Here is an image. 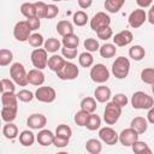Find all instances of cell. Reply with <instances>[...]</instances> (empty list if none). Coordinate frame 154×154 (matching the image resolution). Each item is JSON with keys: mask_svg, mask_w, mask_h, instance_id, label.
Segmentation results:
<instances>
[{"mask_svg": "<svg viewBox=\"0 0 154 154\" xmlns=\"http://www.w3.org/2000/svg\"><path fill=\"white\" fill-rule=\"evenodd\" d=\"M130 102L135 109H149L154 106V99L143 91L134 93Z\"/></svg>", "mask_w": 154, "mask_h": 154, "instance_id": "6da1fadb", "label": "cell"}, {"mask_svg": "<svg viewBox=\"0 0 154 154\" xmlns=\"http://www.w3.org/2000/svg\"><path fill=\"white\" fill-rule=\"evenodd\" d=\"M10 76L12 78V81L20 85V87H25L26 84H29L28 82V72L25 71V67L23 64L20 63H13L10 67Z\"/></svg>", "mask_w": 154, "mask_h": 154, "instance_id": "7a4b0ae2", "label": "cell"}, {"mask_svg": "<svg viewBox=\"0 0 154 154\" xmlns=\"http://www.w3.org/2000/svg\"><path fill=\"white\" fill-rule=\"evenodd\" d=\"M130 72V61L125 57H118L112 64V73L116 78L123 79Z\"/></svg>", "mask_w": 154, "mask_h": 154, "instance_id": "3957f363", "label": "cell"}, {"mask_svg": "<svg viewBox=\"0 0 154 154\" xmlns=\"http://www.w3.org/2000/svg\"><path fill=\"white\" fill-rule=\"evenodd\" d=\"M122 116V108L119 106H117L116 103L107 102L105 111H103V120L107 125H113L118 122V119Z\"/></svg>", "mask_w": 154, "mask_h": 154, "instance_id": "277c9868", "label": "cell"}, {"mask_svg": "<svg viewBox=\"0 0 154 154\" xmlns=\"http://www.w3.org/2000/svg\"><path fill=\"white\" fill-rule=\"evenodd\" d=\"M90 78L95 83H105L109 78V71L103 64H95L90 69Z\"/></svg>", "mask_w": 154, "mask_h": 154, "instance_id": "5b68a950", "label": "cell"}, {"mask_svg": "<svg viewBox=\"0 0 154 154\" xmlns=\"http://www.w3.org/2000/svg\"><path fill=\"white\" fill-rule=\"evenodd\" d=\"M13 36L19 42L29 41V38L31 36V30H30L26 20H19L16 23V25L13 28Z\"/></svg>", "mask_w": 154, "mask_h": 154, "instance_id": "8992f818", "label": "cell"}, {"mask_svg": "<svg viewBox=\"0 0 154 154\" xmlns=\"http://www.w3.org/2000/svg\"><path fill=\"white\" fill-rule=\"evenodd\" d=\"M47 51L45 48H36L31 52V63L35 69L37 70H43L47 64H48V57H47Z\"/></svg>", "mask_w": 154, "mask_h": 154, "instance_id": "52a82bcc", "label": "cell"}, {"mask_svg": "<svg viewBox=\"0 0 154 154\" xmlns=\"http://www.w3.org/2000/svg\"><path fill=\"white\" fill-rule=\"evenodd\" d=\"M79 75V70L77 67L76 64L71 63V61H66L65 66L59 71L57 72V76L58 78L63 79V81H72V79H76Z\"/></svg>", "mask_w": 154, "mask_h": 154, "instance_id": "ba28073f", "label": "cell"}, {"mask_svg": "<svg viewBox=\"0 0 154 154\" xmlns=\"http://www.w3.org/2000/svg\"><path fill=\"white\" fill-rule=\"evenodd\" d=\"M111 24V18L108 14H106L105 12H97L96 14H94V17L90 19V28L97 32L100 30H102L103 28L109 26Z\"/></svg>", "mask_w": 154, "mask_h": 154, "instance_id": "9c48e42d", "label": "cell"}, {"mask_svg": "<svg viewBox=\"0 0 154 154\" xmlns=\"http://www.w3.org/2000/svg\"><path fill=\"white\" fill-rule=\"evenodd\" d=\"M35 97L45 103H51L57 97V91L52 87H38L35 91Z\"/></svg>", "mask_w": 154, "mask_h": 154, "instance_id": "30bf717a", "label": "cell"}, {"mask_svg": "<svg viewBox=\"0 0 154 154\" xmlns=\"http://www.w3.org/2000/svg\"><path fill=\"white\" fill-rule=\"evenodd\" d=\"M99 137L107 146H113L119 141V134H117V131L111 126L101 128L99 130Z\"/></svg>", "mask_w": 154, "mask_h": 154, "instance_id": "8fae6325", "label": "cell"}, {"mask_svg": "<svg viewBox=\"0 0 154 154\" xmlns=\"http://www.w3.org/2000/svg\"><path fill=\"white\" fill-rule=\"evenodd\" d=\"M146 20H147V13L143 8H136L135 11H132L129 14V18H128L129 25L134 29H137V28L142 26Z\"/></svg>", "mask_w": 154, "mask_h": 154, "instance_id": "7c38bea8", "label": "cell"}, {"mask_svg": "<svg viewBox=\"0 0 154 154\" xmlns=\"http://www.w3.org/2000/svg\"><path fill=\"white\" fill-rule=\"evenodd\" d=\"M138 136L140 135L134 129L128 128V129H124L119 134V142L124 147H131L136 141H138Z\"/></svg>", "mask_w": 154, "mask_h": 154, "instance_id": "4fadbf2b", "label": "cell"}, {"mask_svg": "<svg viewBox=\"0 0 154 154\" xmlns=\"http://www.w3.org/2000/svg\"><path fill=\"white\" fill-rule=\"evenodd\" d=\"M47 124V118L41 113H34L28 117L26 125L32 130H42Z\"/></svg>", "mask_w": 154, "mask_h": 154, "instance_id": "5bb4252c", "label": "cell"}, {"mask_svg": "<svg viewBox=\"0 0 154 154\" xmlns=\"http://www.w3.org/2000/svg\"><path fill=\"white\" fill-rule=\"evenodd\" d=\"M132 38H134V35L130 30H123L113 36V43H114V46L124 47V46H128L129 43H131Z\"/></svg>", "mask_w": 154, "mask_h": 154, "instance_id": "9a60e30c", "label": "cell"}, {"mask_svg": "<svg viewBox=\"0 0 154 154\" xmlns=\"http://www.w3.org/2000/svg\"><path fill=\"white\" fill-rule=\"evenodd\" d=\"M112 96V93H111V89L103 84L96 87V89L94 90V99L97 101V102H101V103H105V102H108V100L111 99Z\"/></svg>", "mask_w": 154, "mask_h": 154, "instance_id": "2e32d148", "label": "cell"}, {"mask_svg": "<svg viewBox=\"0 0 154 154\" xmlns=\"http://www.w3.org/2000/svg\"><path fill=\"white\" fill-rule=\"evenodd\" d=\"M28 82L32 85H42L45 83V73L42 72V70L32 69L28 72Z\"/></svg>", "mask_w": 154, "mask_h": 154, "instance_id": "e0dca14e", "label": "cell"}, {"mask_svg": "<svg viewBox=\"0 0 154 154\" xmlns=\"http://www.w3.org/2000/svg\"><path fill=\"white\" fill-rule=\"evenodd\" d=\"M54 137H55V135H53L52 131H49L47 129H42L38 131V134L36 136V141L41 146H51V144H53Z\"/></svg>", "mask_w": 154, "mask_h": 154, "instance_id": "ac0fdd59", "label": "cell"}, {"mask_svg": "<svg viewBox=\"0 0 154 154\" xmlns=\"http://www.w3.org/2000/svg\"><path fill=\"white\" fill-rule=\"evenodd\" d=\"M66 64V60L61 57V55H57V54H53L52 57L48 58V64L47 66L49 67V70L54 71V72H59Z\"/></svg>", "mask_w": 154, "mask_h": 154, "instance_id": "d6986e66", "label": "cell"}, {"mask_svg": "<svg viewBox=\"0 0 154 154\" xmlns=\"http://www.w3.org/2000/svg\"><path fill=\"white\" fill-rule=\"evenodd\" d=\"M130 128L134 129L138 135L144 134L148 129V122L144 117H135L131 123H130Z\"/></svg>", "mask_w": 154, "mask_h": 154, "instance_id": "ffe728a7", "label": "cell"}, {"mask_svg": "<svg viewBox=\"0 0 154 154\" xmlns=\"http://www.w3.org/2000/svg\"><path fill=\"white\" fill-rule=\"evenodd\" d=\"M2 107H18V97L14 93H2L1 94Z\"/></svg>", "mask_w": 154, "mask_h": 154, "instance_id": "44dd1931", "label": "cell"}, {"mask_svg": "<svg viewBox=\"0 0 154 154\" xmlns=\"http://www.w3.org/2000/svg\"><path fill=\"white\" fill-rule=\"evenodd\" d=\"M57 31L63 37L64 36H67L70 34H73V25L69 20H60L57 24Z\"/></svg>", "mask_w": 154, "mask_h": 154, "instance_id": "7402d4cb", "label": "cell"}, {"mask_svg": "<svg viewBox=\"0 0 154 154\" xmlns=\"http://www.w3.org/2000/svg\"><path fill=\"white\" fill-rule=\"evenodd\" d=\"M144 55H146V49L140 45H135L129 48V57L135 61L142 60L144 58Z\"/></svg>", "mask_w": 154, "mask_h": 154, "instance_id": "603a6c76", "label": "cell"}, {"mask_svg": "<svg viewBox=\"0 0 154 154\" xmlns=\"http://www.w3.org/2000/svg\"><path fill=\"white\" fill-rule=\"evenodd\" d=\"M61 43H63V47H65V48L77 49V47L79 45V37L75 34H70V35L63 37Z\"/></svg>", "mask_w": 154, "mask_h": 154, "instance_id": "cb8c5ba5", "label": "cell"}, {"mask_svg": "<svg viewBox=\"0 0 154 154\" xmlns=\"http://www.w3.org/2000/svg\"><path fill=\"white\" fill-rule=\"evenodd\" d=\"M18 107H2L1 108V118L6 123H12L17 117Z\"/></svg>", "mask_w": 154, "mask_h": 154, "instance_id": "d4e9b609", "label": "cell"}, {"mask_svg": "<svg viewBox=\"0 0 154 154\" xmlns=\"http://www.w3.org/2000/svg\"><path fill=\"white\" fill-rule=\"evenodd\" d=\"M85 150L89 154H100L102 150V144L96 138H90L85 142Z\"/></svg>", "mask_w": 154, "mask_h": 154, "instance_id": "484cf974", "label": "cell"}, {"mask_svg": "<svg viewBox=\"0 0 154 154\" xmlns=\"http://www.w3.org/2000/svg\"><path fill=\"white\" fill-rule=\"evenodd\" d=\"M81 109H83V111H85V112H88V113H94L95 111H96V100L94 99V97H90V96H88V97H84V99H82V101H81Z\"/></svg>", "mask_w": 154, "mask_h": 154, "instance_id": "4316f807", "label": "cell"}, {"mask_svg": "<svg viewBox=\"0 0 154 154\" xmlns=\"http://www.w3.org/2000/svg\"><path fill=\"white\" fill-rule=\"evenodd\" d=\"M2 135L7 140H14L18 136V128L13 123H6L2 128Z\"/></svg>", "mask_w": 154, "mask_h": 154, "instance_id": "83f0119b", "label": "cell"}, {"mask_svg": "<svg viewBox=\"0 0 154 154\" xmlns=\"http://www.w3.org/2000/svg\"><path fill=\"white\" fill-rule=\"evenodd\" d=\"M35 135L32 134V131L30 130H23L20 134H19V142L20 144H23L24 147H30L34 144L35 142Z\"/></svg>", "mask_w": 154, "mask_h": 154, "instance_id": "f1b7e54d", "label": "cell"}, {"mask_svg": "<svg viewBox=\"0 0 154 154\" xmlns=\"http://www.w3.org/2000/svg\"><path fill=\"white\" fill-rule=\"evenodd\" d=\"M99 52H100V55H101L102 58L109 59V58H113V57L116 55L117 48H116V46H114L113 43H105V45H102V46L100 47Z\"/></svg>", "mask_w": 154, "mask_h": 154, "instance_id": "f546056e", "label": "cell"}, {"mask_svg": "<svg viewBox=\"0 0 154 154\" xmlns=\"http://www.w3.org/2000/svg\"><path fill=\"white\" fill-rule=\"evenodd\" d=\"M20 12L24 17L28 18H34L36 17V7L34 2H24L20 5Z\"/></svg>", "mask_w": 154, "mask_h": 154, "instance_id": "4dcf8cb0", "label": "cell"}, {"mask_svg": "<svg viewBox=\"0 0 154 154\" xmlns=\"http://www.w3.org/2000/svg\"><path fill=\"white\" fill-rule=\"evenodd\" d=\"M45 49L49 53H55L58 49H61V42L55 37H49L45 41Z\"/></svg>", "mask_w": 154, "mask_h": 154, "instance_id": "1f68e13d", "label": "cell"}, {"mask_svg": "<svg viewBox=\"0 0 154 154\" xmlns=\"http://www.w3.org/2000/svg\"><path fill=\"white\" fill-rule=\"evenodd\" d=\"M124 5V0H106L105 8L109 13H117Z\"/></svg>", "mask_w": 154, "mask_h": 154, "instance_id": "d6a6232c", "label": "cell"}, {"mask_svg": "<svg viewBox=\"0 0 154 154\" xmlns=\"http://www.w3.org/2000/svg\"><path fill=\"white\" fill-rule=\"evenodd\" d=\"M85 126H87V129L90 130V131H95V130L100 129V126H101V118H100L97 114L91 113V114L89 116V118H88V122H87Z\"/></svg>", "mask_w": 154, "mask_h": 154, "instance_id": "836d02e7", "label": "cell"}, {"mask_svg": "<svg viewBox=\"0 0 154 154\" xmlns=\"http://www.w3.org/2000/svg\"><path fill=\"white\" fill-rule=\"evenodd\" d=\"M141 79L146 84H154V67H146L141 71Z\"/></svg>", "mask_w": 154, "mask_h": 154, "instance_id": "e575fe53", "label": "cell"}, {"mask_svg": "<svg viewBox=\"0 0 154 154\" xmlns=\"http://www.w3.org/2000/svg\"><path fill=\"white\" fill-rule=\"evenodd\" d=\"M78 63L82 67H90L94 64V58L89 52H83L78 57Z\"/></svg>", "mask_w": 154, "mask_h": 154, "instance_id": "d590c367", "label": "cell"}, {"mask_svg": "<svg viewBox=\"0 0 154 154\" xmlns=\"http://www.w3.org/2000/svg\"><path fill=\"white\" fill-rule=\"evenodd\" d=\"M13 60V54L10 49L2 48L0 51V66H7L12 63Z\"/></svg>", "mask_w": 154, "mask_h": 154, "instance_id": "8d00e7d4", "label": "cell"}, {"mask_svg": "<svg viewBox=\"0 0 154 154\" xmlns=\"http://www.w3.org/2000/svg\"><path fill=\"white\" fill-rule=\"evenodd\" d=\"M55 136H59V137H64V138H69L72 136V130L69 125L66 124H60L57 126L55 129Z\"/></svg>", "mask_w": 154, "mask_h": 154, "instance_id": "74e56055", "label": "cell"}, {"mask_svg": "<svg viewBox=\"0 0 154 154\" xmlns=\"http://www.w3.org/2000/svg\"><path fill=\"white\" fill-rule=\"evenodd\" d=\"M73 23L77 26H83L88 22V14L84 11H77L73 13Z\"/></svg>", "mask_w": 154, "mask_h": 154, "instance_id": "f35d334b", "label": "cell"}, {"mask_svg": "<svg viewBox=\"0 0 154 154\" xmlns=\"http://www.w3.org/2000/svg\"><path fill=\"white\" fill-rule=\"evenodd\" d=\"M89 116H90V113H88V112H85V111L81 109V111H78V112L75 114L73 120H75V123H76L78 126H85V124H87V122H88Z\"/></svg>", "mask_w": 154, "mask_h": 154, "instance_id": "ab89813d", "label": "cell"}, {"mask_svg": "<svg viewBox=\"0 0 154 154\" xmlns=\"http://www.w3.org/2000/svg\"><path fill=\"white\" fill-rule=\"evenodd\" d=\"M83 45H84V48L87 49V52H89V53H90V52H96V51L100 49L99 41L95 40V38H93V37L85 38L84 42H83Z\"/></svg>", "mask_w": 154, "mask_h": 154, "instance_id": "60d3db41", "label": "cell"}, {"mask_svg": "<svg viewBox=\"0 0 154 154\" xmlns=\"http://www.w3.org/2000/svg\"><path fill=\"white\" fill-rule=\"evenodd\" d=\"M17 97H18V100L22 101V102H30V101H32V99L35 97V94H34L32 91L28 90V89H22V90H19V91L17 93Z\"/></svg>", "mask_w": 154, "mask_h": 154, "instance_id": "b9f144b4", "label": "cell"}, {"mask_svg": "<svg viewBox=\"0 0 154 154\" xmlns=\"http://www.w3.org/2000/svg\"><path fill=\"white\" fill-rule=\"evenodd\" d=\"M35 4V7H36V17L38 19L41 18H46L47 17V8H48V5L42 2V1H37V2H34Z\"/></svg>", "mask_w": 154, "mask_h": 154, "instance_id": "7bdbcfd3", "label": "cell"}, {"mask_svg": "<svg viewBox=\"0 0 154 154\" xmlns=\"http://www.w3.org/2000/svg\"><path fill=\"white\" fill-rule=\"evenodd\" d=\"M0 89H1V94L2 93H14V83L7 78H2L0 82Z\"/></svg>", "mask_w": 154, "mask_h": 154, "instance_id": "ee69618b", "label": "cell"}, {"mask_svg": "<svg viewBox=\"0 0 154 154\" xmlns=\"http://www.w3.org/2000/svg\"><path fill=\"white\" fill-rule=\"evenodd\" d=\"M29 43H30L31 47H35V49H36V48H40L42 45H45L43 36H42L41 34H37V32L31 34V36H30V38H29Z\"/></svg>", "mask_w": 154, "mask_h": 154, "instance_id": "f6af8a7d", "label": "cell"}, {"mask_svg": "<svg viewBox=\"0 0 154 154\" xmlns=\"http://www.w3.org/2000/svg\"><path fill=\"white\" fill-rule=\"evenodd\" d=\"M112 102H113V103H116L117 106H119L120 108H123V107H124V106H126V103H128V97H126V95H125V94L119 93V94H116V95L113 96Z\"/></svg>", "mask_w": 154, "mask_h": 154, "instance_id": "bcb514c9", "label": "cell"}, {"mask_svg": "<svg viewBox=\"0 0 154 154\" xmlns=\"http://www.w3.org/2000/svg\"><path fill=\"white\" fill-rule=\"evenodd\" d=\"M96 34H97V37L100 40H108L113 36V30H112L111 26H107V28H103L102 30L97 31Z\"/></svg>", "mask_w": 154, "mask_h": 154, "instance_id": "7dc6e473", "label": "cell"}, {"mask_svg": "<svg viewBox=\"0 0 154 154\" xmlns=\"http://www.w3.org/2000/svg\"><path fill=\"white\" fill-rule=\"evenodd\" d=\"M149 146L146 143V142H143V141H136L132 146H131V148H132V152L135 153V154H140V153H142L146 148H148Z\"/></svg>", "mask_w": 154, "mask_h": 154, "instance_id": "c3c4849f", "label": "cell"}, {"mask_svg": "<svg viewBox=\"0 0 154 154\" xmlns=\"http://www.w3.org/2000/svg\"><path fill=\"white\" fill-rule=\"evenodd\" d=\"M61 54H63L64 58H66L69 60H72L77 57V49H70V48L61 47Z\"/></svg>", "mask_w": 154, "mask_h": 154, "instance_id": "681fc988", "label": "cell"}, {"mask_svg": "<svg viewBox=\"0 0 154 154\" xmlns=\"http://www.w3.org/2000/svg\"><path fill=\"white\" fill-rule=\"evenodd\" d=\"M58 13H59L58 6H55V5H53V4H49V5H48V8H47V17H46V18H47V19H52V18L57 17Z\"/></svg>", "mask_w": 154, "mask_h": 154, "instance_id": "f907efd6", "label": "cell"}, {"mask_svg": "<svg viewBox=\"0 0 154 154\" xmlns=\"http://www.w3.org/2000/svg\"><path fill=\"white\" fill-rule=\"evenodd\" d=\"M26 23H28V25H29V28H30L31 31L37 30V29L40 28V25H41V22H40V19H38L37 17L28 18V19H26Z\"/></svg>", "mask_w": 154, "mask_h": 154, "instance_id": "816d5d0a", "label": "cell"}, {"mask_svg": "<svg viewBox=\"0 0 154 154\" xmlns=\"http://www.w3.org/2000/svg\"><path fill=\"white\" fill-rule=\"evenodd\" d=\"M69 138H64V137H59V136H55L54 137V141H53V144L58 148H63V147H66L69 144Z\"/></svg>", "mask_w": 154, "mask_h": 154, "instance_id": "f5cc1de1", "label": "cell"}, {"mask_svg": "<svg viewBox=\"0 0 154 154\" xmlns=\"http://www.w3.org/2000/svg\"><path fill=\"white\" fill-rule=\"evenodd\" d=\"M77 4H78V6H79L82 10H85V8H88V7L91 6L93 1H91V0H78Z\"/></svg>", "mask_w": 154, "mask_h": 154, "instance_id": "db71d44e", "label": "cell"}, {"mask_svg": "<svg viewBox=\"0 0 154 154\" xmlns=\"http://www.w3.org/2000/svg\"><path fill=\"white\" fill-rule=\"evenodd\" d=\"M147 19H148V22H149L150 24L154 25V2H153V5H152L150 8H149V12H148V14H147Z\"/></svg>", "mask_w": 154, "mask_h": 154, "instance_id": "11a10c76", "label": "cell"}, {"mask_svg": "<svg viewBox=\"0 0 154 154\" xmlns=\"http://www.w3.org/2000/svg\"><path fill=\"white\" fill-rule=\"evenodd\" d=\"M147 122L150 123V124H154V106L148 109V113H147Z\"/></svg>", "mask_w": 154, "mask_h": 154, "instance_id": "9f6ffc18", "label": "cell"}, {"mask_svg": "<svg viewBox=\"0 0 154 154\" xmlns=\"http://www.w3.org/2000/svg\"><path fill=\"white\" fill-rule=\"evenodd\" d=\"M136 4H137L138 6H141V7H147V6H152V5H153L152 0H146V1L137 0V1H136Z\"/></svg>", "mask_w": 154, "mask_h": 154, "instance_id": "6f0895ef", "label": "cell"}, {"mask_svg": "<svg viewBox=\"0 0 154 154\" xmlns=\"http://www.w3.org/2000/svg\"><path fill=\"white\" fill-rule=\"evenodd\" d=\"M140 154H153V152H152V149L148 147V148H146V149H144L142 153H140Z\"/></svg>", "mask_w": 154, "mask_h": 154, "instance_id": "680465c9", "label": "cell"}, {"mask_svg": "<svg viewBox=\"0 0 154 154\" xmlns=\"http://www.w3.org/2000/svg\"><path fill=\"white\" fill-rule=\"evenodd\" d=\"M57 154H69L67 152H59V153H57Z\"/></svg>", "mask_w": 154, "mask_h": 154, "instance_id": "91938a15", "label": "cell"}, {"mask_svg": "<svg viewBox=\"0 0 154 154\" xmlns=\"http://www.w3.org/2000/svg\"><path fill=\"white\" fill-rule=\"evenodd\" d=\"M152 91H153V94H154V84L152 85Z\"/></svg>", "mask_w": 154, "mask_h": 154, "instance_id": "94428289", "label": "cell"}]
</instances>
